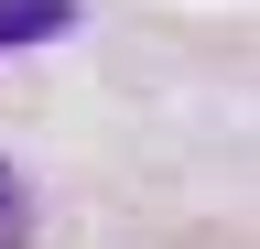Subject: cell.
<instances>
[{
  "mask_svg": "<svg viewBox=\"0 0 260 249\" xmlns=\"http://www.w3.org/2000/svg\"><path fill=\"white\" fill-rule=\"evenodd\" d=\"M65 22H76V0H0V54H22V44H54Z\"/></svg>",
  "mask_w": 260,
  "mask_h": 249,
  "instance_id": "6da1fadb",
  "label": "cell"
},
{
  "mask_svg": "<svg viewBox=\"0 0 260 249\" xmlns=\"http://www.w3.org/2000/svg\"><path fill=\"white\" fill-rule=\"evenodd\" d=\"M0 249H32V184L0 163Z\"/></svg>",
  "mask_w": 260,
  "mask_h": 249,
  "instance_id": "7a4b0ae2",
  "label": "cell"
}]
</instances>
